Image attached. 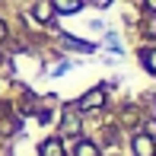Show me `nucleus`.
<instances>
[{"label":"nucleus","instance_id":"nucleus-1","mask_svg":"<svg viewBox=\"0 0 156 156\" xmlns=\"http://www.w3.org/2000/svg\"><path fill=\"white\" fill-rule=\"evenodd\" d=\"M102 102H105V89L99 86V89H93V93H86L83 96V108H102Z\"/></svg>","mask_w":156,"mask_h":156},{"label":"nucleus","instance_id":"nucleus-2","mask_svg":"<svg viewBox=\"0 0 156 156\" xmlns=\"http://www.w3.org/2000/svg\"><path fill=\"white\" fill-rule=\"evenodd\" d=\"M134 150H137V156H153V140L147 134H137L134 137Z\"/></svg>","mask_w":156,"mask_h":156},{"label":"nucleus","instance_id":"nucleus-3","mask_svg":"<svg viewBox=\"0 0 156 156\" xmlns=\"http://www.w3.org/2000/svg\"><path fill=\"white\" fill-rule=\"evenodd\" d=\"M41 156H64V147H61V140H45L41 144Z\"/></svg>","mask_w":156,"mask_h":156},{"label":"nucleus","instance_id":"nucleus-4","mask_svg":"<svg viewBox=\"0 0 156 156\" xmlns=\"http://www.w3.org/2000/svg\"><path fill=\"white\" fill-rule=\"evenodd\" d=\"M54 6H58L61 13H76L83 6V0H54Z\"/></svg>","mask_w":156,"mask_h":156},{"label":"nucleus","instance_id":"nucleus-5","mask_svg":"<svg viewBox=\"0 0 156 156\" xmlns=\"http://www.w3.org/2000/svg\"><path fill=\"white\" fill-rule=\"evenodd\" d=\"M76 156H99V150H96V144H89V140H80V144H76Z\"/></svg>","mask_w":156,"mask_h":156},{"label":"nucleus","instance_id":"nucleus-6","mask_svg":"<svg viewBox=\"0 0 156 156\" xmlns=\"http://www.w3.org/2000/svg\"><path fill=\"white\" fill-rule=\"evenodd\" d=\"M35 19H38V23H48V19H51V3H35Z\"/></svg>","mask_w":156,"mask_h":156},{"label":"nucleus","instance_id":"nucleus-7","mask_svg":"<svg viewBox=\"0 0 156 156\" xmlns=\"http://www.w3.org/2000/svg\"><path fill=\"white\" fill-rule=\"evenodd\" d=\"M144 67L150 70V73H156V48H147L144 51Z\"/></svg>","mask_w":156,"mask_h":156},{"label":"nucleus","instance_id":"nucleus-8","mask_svg":"<svg viewBox=\"0 0 156 156\" xmlns=\"http://www.w3.org/2000/svg\"><path fill=\"white\" fill-rule=\"evenodd\" d=\"M64 131H67V134H76V131H80V121H76V115H67V121H64Z\"/></svg>","mask_w":156,"mask_h":156},{"label":"nucleus","instance_id":"nucleus-9","mask_svg":"<svg viewBox=\"0 0 156 156\" xmlns=\"http://www.w3.org/2000/svg\"><path fill=\"white\" fill-rule=\"evenodd\" d=\"M147 3V10H156V0H144Z\"/></svg>","mask_w":156,"mask_h":156},{"label":"nucleus","instance_id":"nucleus-10","mask_svg":"<svg viewBox=\"0 0 156 156\" xmlns=\"http://www.w3.org/2000/svg\"><path fill=\"white\" fill-rule=\"evenodd\" d=\"M3 35H6V26H3V23H0V38H3Z\"/></svg>","mask_w":156,"mask_h":156}]
</instances>
